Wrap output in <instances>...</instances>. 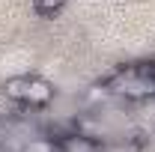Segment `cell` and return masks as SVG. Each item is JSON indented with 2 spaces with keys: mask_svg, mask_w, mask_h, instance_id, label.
Wrapping results in <instances>:
<instances>
[{
  "mask_svg": "<svg viewBox=\"0 0 155 152\" xmlns=\"http://www.w3.org/2000/svg\"><path fill=\"white\" fill-rule=\"evenodd\" d=\"M27 84H30V75H15V78H6V84H3V95L12 101V104H18L24 107V98H27Z\"/></svg>",
  "mask_w": 155,
  "mask_h": 152,
  "instance_id": "cell-3",
  "label": "cell"
},
{
  "mask_svg": "<svg viewBox=\"0 0 155 152\" xmlns=\"http://www.w3.org/2000/svg\"><path fill=\"white\" fill-rule=\"evenodd\" d=\"M57 143H60V152H104V143H101V140H96V137H90V134H84V131H78V128L60 134Z\"/></svg>",
  "mask_w": 155,
  "mask_h": 152,
  "instance_id": "cell-2",
  "label": "cell"
},
{
  "mask_svg": "<svg viewBox=\"0 0 155 152\" xmlns=\"http://www.w3.org/2000/svg\"><path fill=\"white\" fill-rule=\"evenodd\" d=\"M51 101H54V87H51V81H45L42 75H30L24 107H30V111H45Z\"/></svg>",
  "mask_w": 155,
  "mask_h": 152,
  "instance_id": "cell-1",
  "label": "cell"
},
{
  "mask_svg": "<svg viewBox=\"0 0 155 152\" xmlns=\"http://www.w3.org/2000/svg\"><path fill=\"white\" fill-rule=\"evenodd\" d=\"M66 3H69V0H33V9H36L39 15L51 18V15H57V12L66 9Z\"/></svg>",
  "mask_w": 155,
  "mask_h": 152,
  "instance_id": "cell-4",
  "label": "cell"
}]
</instances>
